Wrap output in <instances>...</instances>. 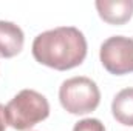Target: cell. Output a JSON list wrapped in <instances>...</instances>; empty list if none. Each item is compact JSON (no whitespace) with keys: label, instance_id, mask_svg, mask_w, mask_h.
Segmentation results:
<instances>
[{"label":"cell","instance_id":"6da1fadb","mask_svg":"<svg viewBox=\"0 0 133 131\" xmlns=\"http://www.w3.org/2000/svg\"><path fill=\"white\" fill-rule=\"evenodd\" d=\"M33 56L42 65L66 71L87 57V40L76 26H59L40 33L33 42Z\"/></svg>","mask_w":133,"mask_h":131},{"label":"cell","instance_id":"7a4b0ae2","mask_svg":"<svg viewBox=\"0 0 133 131\" xmlns=\"http://www.w3.org/2000/svg\"><path fill=\"white\" fill-rule=\"evenodd\" d=\"M50 116L46 97L34 90H22L5 106L6 123L17 131H26Z\"/></svg>","mask_w":133,"mask_h":131},{"label":"cell","instance_id":"3957f363","mask_svg":"<svg viewBox=\"0 0 133 131\" xmlns=\"http://www.w3.org/2000/svg\"><path fill=\"white\" fill-rule=\"evenodd\" d=\"M59 100L62 108L70 114L82 116L95 111L99 106L101 91L95 80L77 76L62 82L59 88Z\"/></svg>","mask_w":133,"mask_h":131},{"label":"cell","instance_id":"277c9868","mask_svg":"<svg viewBox=\"0 0 133 131\" xmlns=\"http://www.w3.org/2000/svg\"><path fill=\"white\" fill-rule=\"evenodd\" d=\"M99 59L104 68L115 76L133 72V39L111 35L101 45Z\"/></svg>","mask_w":133,"mask_h":131},{"label":"cell","instance_id":"5b68a950","mask_svg":"<svg viewBox=\"0 0 133 131\" xmlns=\"http://www.w3.org/2000/svg\"><path fill=\"white\" fill-rule=\"evenodd\" d=\"M99 17L108 25H124L133 16V0H98Z\"/></svg>","mask_w":133,"mask_h":131},{"label":"cell","instance_id":"8992f818","mask_svg":"<svg viewBox=\"0 0 133 131\" xmlns=\"http://www.w3.org/2000/svg\"><path fill=\"white\" fill-rule=\"evenodd\" d=\"M25 35L20 26L12 22L0 20V57L11 59L23 49Z\"/></svg>","mask_w":133,"mask_h":131},{"label":"cell","instance_id":"52a82bcc","mask_svg":"<svg viewBox=\"0 0 133 131\" xmlns=\"http://www.w3.org/2000/svg\"><path fill=\"white\" fill-rule=\"evenodd\" d=\"M111 114L119 123L133 127V88H124L113 97Z\"/></svg>","mask_w":133,"mask_h":131},{"label":"cell","instance_id":"ba28073f","mask_svg":"<svg viewBox=\"0 0 133 131\" xmlns=\"http://www.w3.org/2000/svg\"><path fill=\"white\" fill-rule=\"evenodd\" d=\"M73 131H105V127L99 119H91L90 117V119L79 120L73 127Z\"/></svg>","mask_w":133,"mask_h":131},{"label":"cell","instance_id":"9c48e42d","mask_svg":"<svg viewBox=\"0 0 133 131\" xmlns=\"http://www.w3.org/2000/svg\"><path fill=\"white\" fill-rule=\"evenodd\" d=\"M6 117H5V106L0 103V131L6 130Z\"/></svg>","mask_w":133,"mask_h":131}]
</instances>
